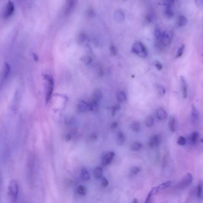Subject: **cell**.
<instances>
[{"mask_svg": "<svg viewBox=\"0 0 203 203\" xmlns=\"http://www.w3.org/2000/svg\"><path fill=\"white\" fill-rule=\"evenodd\" d=\"M44 78L47 80L48 83V88L46 98V103L47 104L51 98L52 94L54 89V80L51 77L46 75H45Z\"/></svg>", "mask_w": 203, "mask_h": 203, "instance_id": "obj_4", "label": "cell"}, {"mask_svg": "<svg viewBox=\"0 0 203 203\" xmlns=\"http://www.w3.org/2000/svg\"><path fill=\"white\" fill-rule=\"evenodd\" d=\"M131 128L135 132H139L141 128L140 123L138 121H134L131 124Z\"/></svg>", "mask_w": 203, "mask_h": 203, "instance_id": "obj_20", "label": "cell"}, {"mask_svg": "<svg viewBox=\"0 0 203 203\" xmlns=\"http://www.w3.org/2000/svg\"><path fill=\"white\" fill-rule=\"evenodd\" d=\"M78 109L81 112H85L89 110V104L83 100H81L78 104Z\"/></svg>", "mask_w": 203, "mask_h": 203, "instance_id": "obj_10", "label": "cell"}, {"mask_svg": "<svg viewBox=\"0 0 203 203\" xmlns=\"http://www.w3.org/2000/svg\"><path fill=\"white\" fill-rule=\"evenodd\" d=\"M196 4L198 7H202L203 6V0H195Z\"/></svg>", "mask_w": 203, "mask_h": 203, "instance_id": "obj_44", "label": "cell"}, {"mask_svg": "<svg viewBox=\"0 0 203 203\" xmlns=\"http://www.w3.org/2000/svg\"><path fill=\"white\" fill-rule=\"evenodd\" d=\"M98 103L93 100L89 104V110L96 112L98 110Z\"/></svg>", "mask_w": 203, "mask_h": 203, "instance_id": "obj_25", "label": "cell"}, {"mask_svg": "<svg viewBox=\"0 0 203 203\" xmlns=\"http://www.w3.org/2000/svg\"><path fill=\"white\" fill-rule=\"evenodd\" d=\"M186 142V138L183 136H180L177 140V143L180 145L183 146L185 144Z\"/></svg>", "mask_w": 203, "mask_h": 203, "instance_id": "obj_38", "label": "cell"}, {"mask_svg": "<svg viewBox=\"0 0 203 203\" xmlns=\"http://www.w3.org/2000/svg\"><path fill=\"white\" fill-rule=\"evenodd\" d=\"M71 135L70 134H68L65 135V139L67 141H69L70 140H71Z\"/></svg>", "mask_w": 203, "mask_h": 203, "instance_id": "obj_45", "label": "cell"}, {"mask_svg": "<svg viewBox=\"0 0 203 203\" xmlns=\"http://www.w3.org/2000/svg\"><path fill=\"white\" fill-rule=\"evenodd\" d=\"M132 51L135 54L142 58H146L147 57V50L142 42H137L134 44L132 46Z\"/></svg>", "mask_w": 203, "mask_h": 203, "instance_id": "obj_2", "label": "cell"}, {"mask_svg": "<svg viewBox=\"0 0 203 203\" xmlns=\"http://www.w3.org/2000/svg\"><path fill=\"white\" fill-rule=\"evenodd\" d=\"M73 0H67L66 5L65 9V13L68 15L71 12V8L73 6Z\"/></svg>", "mask_w": 203, "mask_h": 203, "instance_id": "obj_17", "label": "cell"}, {"mask_svg": "<svg viewBox=\"0 0 203 203\" xmlns=\"http://www.w3.org/2000/svg\"><path fill=\"white\" fill-rule=\"evenodd\" d=\"M117 126V123L116 122H113L112 123L111 127L112 128H115Z\"/></svg>", "mask_w": 203, "mask_h": 203, "instance_id": "obj_47", "label": "cell"}, {"mask_svg": "<svg viewBox=\"0 0 203 203\" xmlns=\"http://www.w3.org/2000/svg\"><path fill=\"white\" fill-rule=\"evenodd\" d=\"M80 60L85 63L86 65H88L91 64L92 61V58L89 56L87 55L84 56L83 57H81L80 58Z\"/></svg>", "mask_w": 203, "mask_h": 203, "instance_id": "obj_30", "label": "cell"}, {"mask_svg": "<svg viewBox=\"0 0 203 203\" xmlns=\"http://www.w3.org/2000/svg\"><path fill=\"white\" fill-rule=\"evenodd\" d=\"M175 0H164L163 5L166 7H172Z\"/></svg>", "mask_w": 203, "mask_h": 203, "instance_id": "obj_37", "label": "cell"}, {"mask_svg": "<svg viewBox=\"0 0 203 203\" xmlns=\"http://www.w3.org/2000/svg\"><path fill=\"white\" fill-rule=\"evenodd\" d=\"M175 118L174 116H172L170 118L169 123V127L171 132H174L175 131Z\"/></svg>", "mask_w": 203, "mask_h": 203, "instance_id": "obj_19", "label": "cell"}, {"mask_svg": "<svg viewBox=\"0 0 203 203\" xmlns=\"http://www.w3.org/2000/svg\"><path fill=\"white\" fill-rule=\"evenodd\" d=\"M77 192L80 195L85 196L87 194V189L84 186L80 185L78 187Z\"/></svg>", "mask_w": 203, "mask_h": 203, "instance_id": "obj_32", "label": "cell"}, {"mask_svg": "<svg viewBox=\"0 0 203 203\" xmlns=\"http://www.w3.org/2000/svg\"><path fill=\"white\" fill-rule=\"evenodd\" d=\"M102 183L104 187H106L109 185V182L107 179L105 177H103L102 178Z\"/></svg>", "mask_w": 203, "mask_h": 203, "instance_id": "obj_42", "label": "cell"}, {"mask_svg": "<svg viewBox=\"0 0 203 203\" xmlns=\"http://www.w3.org/2000/svg\"><path fill=\"white\" fill-rule=\"evenodd\" d=\"M10 67L9 64L7 63H5L4 64V79H7L9 76L10 73Z\"/></svg>", "mask_w": 203, "mask_h": 203, "instance_id": "obj_24", "label": "cell"}, {"mask_svg": "<svg viewBox=\"0 0 203 203\" xmlns=\"http://www.w3.org/2000/svg\"><path fill=\"white\" fill-rule=\"evenodd\" d=\"M154 118L153 117L149 115L145 119V123L146 126L148 127H150L154 123Z\"/></svg>", "mask_w": 203, "mask_h": 203, "instance_id": "obj_33", "label": "cell"}, {"mask_svg": "<svg viewBox=\"0 0 203 203\" xmlns=\"http://www.w3.org/2000/svg\"><path fill=\"white\" fill-rule=\"evenodd\" d=\"M33 59L35 61L37 62L39 60V58L37 54L34 53V54H33Z\"/></svg>", "mask_w": 203, "mask_h": 203, "instance_id": "obj_46", "label": "cell"}, {"mask_svg": "<svg viewBox=\"0 0 203 203\" xmlns=\"http://www.w3.org/2000/svg\"><path fill=\"white\" fill-rule=\"evenodd\" d=\"M81 173H82L83 177L86 180H88L90 178L89 173L86 168L83 167L81 169Z\"/></svg>", "mask_w": 203, "mask_h": 203, "instance_id": "obj_27", "label": "cell"}, {"mask_svg": "<svg viewBox=\"0 0 203 203\" xmlns=\"http://www.w3.org/2000/svg\"><path fill=\"white\" fill-rule=\"evenodd\" d=\"M156 115L159 120H164L167 117V113L164 109L160 108L157 110Z\"/></svg>", "mask_w": 203, "mask_h": 203, "instance_id": "obj_11", "label": "cell"}, {"mask_svg": "<svg viewBox=\"0 0 203 203\" xmlns=\"http://www.w3.org/2000/svg\"><path fill=\"white\" fill-rule=\"evenodd\" d=\"M199 113L194 105L192 106V120L193 123H196L199 120Z\"/></svg>", "mask_w": 203, "mask_h": 203, "instance_id": "obj_13", "label": "cell"}, {"mask_svg": "<svg viewBox=\"0 0 203 203\" xmlns=\"http://www.w3.org/2000/svg\"><path fill=\"white\" fill-rule=\"evenodd\" d=\"M155 67L157 68L158 70H162L163 68V66L162 64H161L159 61H156L155 62V64H154Z\"/></svg>", "mask_w": 203, "mask_h": 203, "instance_id": "obj_41", "label": "cell"}, {"mask_svg": "<svg viewBox=\"0 0 203 203\" xmlns=\"http://www.w3.org/2000/svg\"><path fill=\"white\" fill-rule=\"evenodd\" d=\"M103 170L100 167H96L94 171V175L96 179H99L101 178Z\"/></svg>", "mask_w": 203, "mask_h": 203, "instance_id": "obj_21", "label": "cell"}, {"mask_svg": "<svg viewBox=\"0 0 203 203\" xmlns=\"http://www.w3.org/2000/svg\"><path fill=\"white\" fill-rule=\"evenodd\" d=\"M193 181V176L190 173H187L184 176L182 180L177 184V188L181 189L187 188L191 184Z\"/></svg>", "mask_w": 203, "mask_h": 203, "instance_id": "obj_5", "label": "cell"}, {"mask_svg": "<svg viewBox=\"0 0 203 203\" xmlns=\"http://www.w3.org/2000/svg\"><path fill=\"white\" fill-rule=\"evenodd\" d=\"M97 135L96 134H92L89 137V139L92 141H95L97 139Z\"/></svg>", "mask_w": 203, "mask_h": 203, "instance_id": "obj_43", "label": "cell"}, {"mask_svg": "<svg viewBox=\"0 0 203 203\" xmlns=\"http://www.w3.org/2000/svg\"><path fill=\"white\" fill-rule=\"evenodd\" d=\"M140 170L139 167L137 166L133 167L130 171L129 174L130 177H132L138 174V173L140 172Z\"/></svg>", "mask_w": 203, "mask_h": 203, "instance_id": "obj_31", "label": "cell"}, {"mask_svg": "<svg viewBox=\"0 0 203 203\" xmlns=\"http://www.w3.org/2000/svg\"><path fill=\"white\" fill-rule=\"evenodd\" d=\"M133 203H138V200L136 199H133Z\"/></svg>", "mask_w": 203, "mask_h": 203, "instance_id": "obj_48", "label": "cell"}, {"mask_svg": "<svg viewBox=\"0 0 203 203\" xmlns=\"http://www.w3.org/2000/svg\"><path fill=\"white\" fill-rule=\"evenodd\" d=\"M142 147V144L138 142H135L131 146V149L134 151H138L140 150Z\"/></svg>", "mask_w": 203, "mask_h": 203, "instance_id": "obj_28", "label": "cell"}, {"mask_svg": "<svg viewBox=\"0 0 203 203\" xmlns=\"http://www.w3.org/2000/svg\"><path fill=\"white\" fill-rule=\"evenodd\" d=\"M171 184V182L170 181H167L164 182L158 187L153 188H152L153 191L155 194H158L160 191L163 190L170 187Z\"/></svg>", "mask_w": 203, "mask_h": 203, "instance_id": "obj_7", "label": "cell"}, {"mask_svg": "<svg viewBox=\"0 0 203 203\" xmlns=\"http://www.w3.org/2000/svg\"><path fill=\"white\" fill-rule=\"evenodd\" d=\"M14 10L15 7L14 3L11 1L9 0L5 8L3 14L4 18L7 19L11 16L14 13Z\"/></svg>", "mask_w": 203, "mask_h": 203, "instance_id": "obj_6", "label": "cell"}, {"mask_svg": "<svg viewBox=\"0 0 203 203\" xmlns=\"http://www.w3.org/2000/svg\"><path fill=\"white\" fill-rule=\"evenodd\" d=\"M125 141V137L123 133L121 131L118 132L117 135V143L119 145H121Z\"/></svg>", "mask_w": 203, "mask_h": 203, "instance_id": "obj_23", "label": "cell"}, {"mask_svg": "<svg viewBox=\"0 0 203 203\" xmlns=\"http://www.w3.org/2000/svg\"><path fill=\"white\" fill-rule=\"evenodd\" d=\"M177 23L178 26L180 27L185 26L187 25V19L184 16H180L177 19Z\"/></svg>", "mask_w": 203, "mask_h": 203, "instance_id": "obj_18", "label": "cell"}, {"mask_svg": "<svg viewBox=\"0 0 203 203\" xmlns=\"http://www.w3.org/2000/svg\"><path fill=\"white\" fill-rule=\"evenodd\" d=\"M117 99L120 103H124L127 100L126 94L123 92H120L117 94Z\"/></svg>", "mask_w": 203, "mask_h": 203, "instance_id": "obj_22", "label": "cell"}, {"mask_svg": "<svg viewBox=\"0 0 203 203\" xmlns=\"http://www.w3.org/2000/svg\"><path fill=\"white\" fill-rule=\"evenodd\" d=\"M114 156H115V153L114 152H109L106 155L103 159V164L104 166H106L110 164L114 158Z\"/></svg>", "mask_w": 203, "mask_h": 203, "instance_id": "obj_9", "label": "cell"}, {"mask_svg": "<svg viewBox=\"0 0 203 203\" xmlns=\"http://www.w3.org/2000/svg\"><path fill=\"white\" fill-rule=\"evenodd\" d=\"M110 52H111L112 54L113 55L115 56L116 55L117 53V48L115 46H111L110 47Z\"/></svg>", "mask_w": 203, "mask_h": 203, "instance_id": "obj_39", "label": "cell"}, {"mask_svg": "<svg viewBox=\"0 0 203 203\" xmlns=\"http://www.w3.org/2000/svg\"><path fill=\"white\" fill-rule=\"evenodd\" d=\"M86 39V36L83 33H79L76 38L77 43L79 45H81L85 42Z\"/></svg>", "mask_w": 203, "mask_h": 203, "instance_id": "obj_16", "label": "cell"}, {"mask_svg": "<svg viewBox=\"0 0 203 203\" xmlns=\"http://www.w3.org/2000/svg\"><path fill=\"white\" fill-rule=\"evenodd\" d=\"M160 139L157 135H154L151 137L149 140V145L151 147L154 148L158 146L160 144Z\"/></svg>", "mask_w": 203, "mask_h": 203, "instance_id": "obj_8", "label": "cell"}, {"mask_svg": "<svg viewBox=\"0 0 203 203\" xmlns=\"http://www.w3.org/2000/svg\"><path fill=\"white\" fill-rule=\"evenodd\" d=\"M199 134L197 132H193L190 135V141L193 144H196L197 141L199 138Z\"/></svg>", "mask_w": 203, "mask_h": 203, "instance_id": "obj_26", "label": "cell"}, {"mask_svg": "<svg viewBox=\"0 0 203 203\" xmlns=\"http://www.w3.org/2000/svg\"><path fill=\"white\" fill-rule=\"evenodd\" d=\"M173 37V34L171 31H162L160 37L156 39L157 44L162 47L168 45L171 43Z\"/></svg>", "mask_w": 203, "mask_h": 203, "instance_id": "obj_1", "label": "cell"}, {"mask_svg": "<svg viewBox=\"0 0 203 203\" xmlns=\"http://www.w3.org/2000/svg\"><path fill=\"white\" fill-rule=\"evenodd\" d=\"M185 45H183L178 49V51H177V54H176V58H179L180 57H181L182 55H183V51H184V49Z\"/></svg>", "mask_w": 203, "mask_h": 203, "instance_id": "obj_36", "label": "cell"}, {"mask_svg": "<svg viewBox=\"0 0 203 203\" xmlns=\"http://www.w3.org/2000/svg\"><path fill=\"white\" fill-rule=\"evenodd\" d=\"M94 100L95 101L99 102L103 98V94L101 91L98 88H96L95 90L93 95Z\"/></svg>", "mask_w": 203, "mask_h": 203, "instance_id": "obj_14", "label": "cell"}, {"mask_svg": "<svg viewBox=\"0 0 203 203\" xmlns=\"http://www.w3.org/2000/svg\"><path fill=\"white\" fill-rule=\"evenodd\" d=\"M114 18L117 21L122 22L125 19L124 13L121 10H117L115 12L114 14Z\"/></svg>", "mask_w": 203, "mask_h": 203, "instance_id": "obj_15", "label": "cell"}, {"mask_svg": "<svg viewBox=\"0 0 203 203\" xmlns=\"http://www.w3.org/2000/svg\"><path fill=\"white\" fill-rule=\"evenodd\" d=\"M121 109V106L119 105L114 106L112 107V115H114L117 111L120 110Z\"/></svg>", "mask_w": 203, "mask_h": 203, "instance_id": "obj_40", "label": "cell"}, {"mask_svg": "<svg viewBox=\"0 0 203 203\" xmlns=\"http://www.w3.org/2000/svg\"><path fill=\"white\" fill-rule=\"evenodd\" d=\"M19 185L16 181L13 180L10 183L8 187V193L13 200H16L19 193Z\"/></svg>", "mask_w": 203, "mask_h": 203, "instance_id": "obj_3", "label": "cell"}, {"mask_svg": "<svg viewBox=\"0 0 203 203\" xmlns=\"http://www.w3.org/2000/svg\"><path fill=\"white\" fill-rule=\"evenodd\" d=\"M181 84L182 92H183V97L186 98L187 97V85L185 79L183 76L181 77Z\"/></svg>", "mask_w": 203, "mask_h": 203, "instance_id": "obj_12", "label": "cell"}, {"mask_svg": "<svg viewBox=\"0 0 203 203\" xmlns=\"http://www.w3.org/2000/svg\"><path fill=\"white\" fill-rule=\"evenodd\" d=\"M157 88L158 92L160 96L162 97V96L164 95V94H166V89L162 86H161V85H158L157 87Z\"/></svg>", "mask_w": 203, "mask_h": 203, "instance_id": "obj_35", "label": "cell"}, {"mask_svg": "<svg viewBox=\"0 0 203 203\" xmlns=\"http://www.w3.org/2000/svg\"><path fill=\"white\" fill-rule=\"evenodd\" d=\"M202 182H200L197 187V196L199 199H201L202 195Z\"/></svg>", "mask_w": 203, "mask_h": 203, "instance_id": "obj_29", "label": "cell"}, {"mask_svg": "<svg viewBox=\"0 0 203 203\" xmlns=\"http://www.w3.org/2000/svg\"><path fill=\"white\" fill-rule=\"evenodd\" d=\"M171 7H166V14L167 16L169 18H172L174 15L173 10Z\"/></svg>", "mask_w": 203, "mask_h": 203, "instance_id": "obj_34", "label": "cell"}]
</instances>
